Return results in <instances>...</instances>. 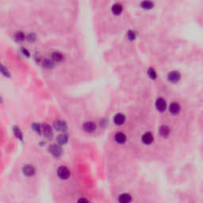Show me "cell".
I'll return each mask as SVG.
<instances>
[{"label": "cell", "mask_w": 203, "mask_h": 203, "mask_svg": "<svg viewBox=\"0 0 203 203\" xmlns=\"http://www.w3.org/2000/svg\"><path fill=\"white\" fill-rule=\"evenodd\" d=\"M57 173L60 179H64V180L68 179L71 175L70 170L67 167H64V166H61V167H59L57 169Z\"/></svg>", "instance_id": "obj_1"}, {"label": "cell", "mask_w": 203, "mask_h": 203, "mask_svg": "<svg viewBox=\"0 0 203 203\" xmlns=\"http://www.w3.org/2000/svg\"><path fill=\"white\" fill-rule=\"evenodd\" d=\"M49 152L56 157H59L62 154V148L58 145H52L49 147Z\"/></svg>", "instance_id": "obj_2"}, {"label": "cell", "mask_w": 203, "mask_h": 203, "mask_svg": "<svg viewBox=\"0 0 203 203\" xmlns=\"http://www.w3.org/2000/svg\"><path fill=\"white\" fill-rule=\"evenodd\" d=\"M54 128L57 130V131L60 132H65L68 129V126L67 124L64 122V121L62 120H56L54 121V124H53Z\"/></svg>", "instance_id": "obj_3"}, {"label": "cell", "mask_w": 203, "mask_h": 203, "mask_svg": "<svg viewBox=\"0 0 203 203\" xmlns=\"http://www.w3.org/2000/svg\"><path fill=\"white\" fill-rule=\"evenodd\" d=\"M35 168L34 166L30 165V164H27L25 165L22 168V173L24 174L26 176H33L35 174Z\"/></svg>", "instance_id": "obj_4"}, {"label": "cell", "mask_w": 203, "mask_h": 203, "mask_svg": "<svg viewBox=\"0 0 203 203\" xmlns=\"http://www.w3.org/2000/svg\"><path fill=\"white\" fill-rule=\"evenodd\" d=\"M42 132H43L44 136L45 137L49 138V139L53 137V129H52L49 125L44 124L42 126Z\"/></svg>", "instance_id": "obj_5"}, {"label": "cell", "mask_w": 203, "mask_h": 203, "mask_svg": "<svg viewBox=\"0 0 203 203\" xmlns=\"http://www.w3.org/2000/svg\"><path fill=\"white\" fill-rule=\"evenodd\" d=\"M167 78H168V80L171 83H177L180 79L181 75L179 72L174 71V72H171L168 74Z\"/></svg>", "instance_id": "obj_6"}, {"label": "cell", "mask_w": 203, "mask_h": 203, "mask_svg": "<svg viewBox=\"0 0 203 203\" xmlns=\"http://www.w3.org/2000/svg\"><path fill=\"white\" fill-rule=\"evenodd\" d=\"M156 107L160 112H164L167 107V103L166 101L162 98H159L156 102Z\"/></svg>", "instance_id": "obj_7"}, {"label": "cell", "mask_w": 203, "mask_h": 203, "mask_svg": "<svg viewBox=\"0 0 203 203\" xmlns=\"http://www.w3.org/2000/svg\"><path fill=\"white\" fill-rule=\"evenodd\" d=\"M125 121V117L122 113H117L113 117V121L117 125H121Z\"/></svg>", "instance_id": "obj_8"}, {"label": "cell", "mask_w": 203, "mask_h": 203, "mask_svg": "<svg viewBox=\"0 0 203 203\" xmlns=\"http://www.w3.org/2000/svg\"><path fill=\"white\" fill-rule=\"evenodd\" d=\"M181 106L179 103L177 102H173L171 103L169 106V110L172 114H178L180 112Z\"/></svg>", "instance_id": "obj_9"}, {"label": "cell", "mask_w": 203, "mask_h": 203, "mask_svg": "<svg viewBox=\"0 0 203 203\" xmlns=\"http://www.w3.org/2000/svg\"><path fill=\"white\" fill-rule=\"evenodd\" d=\"M83 129L87 133H93V132L96 130V125L94 123L88 121V122L84 123V125H83Z\"/></svg>", "instance_id": "obj_10"}, {"label": "cell", "mask_w": 203, "mask_h": 203, "mask_svg": "<svg viewBox=\"0 0 203 203\" xmlns=\"http://www.w3.org/2000/svg\"><path fill=\"white\" fill-rule=\"evenodd\" d=\"M142 141L145 145H150L153 141V135L151 133H145L142 136Z\"/></svg>", "instance_id": "obj_11"}, {"label": "cell", "mask_w": 203, "mask_h": 203, "mask_svg": "<svg viewBox=\"0 0 203 203\" xmlns=\"http://www.w3.org/2000/svg\"><path fill=\"white\" fill-rule=\"evenodd\" d=\"M118 201L120 203H130L132 201V197L129 194H122L119 196Z\"/></svg>", "instance_id": "obj_12"}, {"label": "cell", "mask_w": 203, "mask_h": 203, "mask_svg": "<svg viewBox=\"0 0 203 203\" xmlns=\"http://www.w3.org/2000/svg\"><path fill=\"white\" fill-rule=\"evenodd\" d=\"M115 141L118 144H124L126 141V137L122 133H117L115 135Z\"/></svg>", "instance_id": "obj_13"}, {"label": "cell", "mask_w": 203, "mask_h": 203, "mask_svg": "<svg viewBox=\"0 0 203 203\" xmlns=\"http://www.w3.org/2000/svg\"><path fill=\"white\" fill-rule=\"evenodd\" d=\"M112 11L114 14L118 15L122 12V6L120 3H115L112 6Z\"/></svg>", "instance_id": "obj_14"}, {"label": "cell", "mask_w": 203, "mask_h": 203, "mask_svg": "<svg viewBox=\"0 0 203 203\" xmlns=\"http://www.w3.org/2000/svg\"><path fill=\"white\" fill-rule=\"evenodd\" d=\"M160 133L162 137H166L167 136L169 135L170 133V129L168 126L167 125H163L160 127Z\"/></svg>", "instance_id": "obj_15"}, {"label": "cell", "mask_w": 203, "mask_h": 203, "mask_svg": "<svg viewBox=\"0 0 203 203\" xmlns=\"http://www.w3.org/2000/svg\"><path fill=\"white\" fill-rule=\"evenodd\" d=\"M57 141L60 145H65L67 143V141H68V136L66 135L65 133L60 134L57 137Z\"/></svg>", "instance_id": "obj_16"}, {"label": "cell", "mask_w": 203, "mask_h": 203, "mask_svg": "<svg viewBox=\"0 0 203 203\" xmlns=\"http://www.w3.org/2000/svg\"><path fill=\"white\" fill-rule=\"evenodd\" d=\"M52 58H53V60L57 61V62H60V61H62V60H64V56H63L60 53L56 52V53H53V55H52Z\"/></svg>", "instance_id": "obj_17"}, {"label": "cell", "mask_w": 203, "mask_h": 203, "mask_svg": "<svg viewBox=\"0 0 203 203\" xmlns=\"http://www.w3.org/2000/svg\"><path fill=\"white\" fill-rule=\"evenodd\" d=\"M13 132H14V135L16 136V137L18 138V139L21 140V141H22V139H23L22 133L21 130H20V129H19L18 126H14Z\"/></svg>", "instance_id": "obj_18"}, {"label": "cell", "mask_w": 203, "mask_h": 203, "mask_svg": "<svg viewBox=\"0 0 203 203\" xmlns=\"http://www.w3.org/2000/svg\"><path fill=\"white\" fill-rule=\"evenodd\" d=\"M153 5H154V3L151 2V1H144V2H141V6H142V8L146 10L152 9V8L153 7Z\"/></svg>", "instance_id": "obj_19"}, {"label": "cell", "mask_w": 203, "mask_h": 203, "mask_svg": "<svg viewBox=\"0 0 203 203\" xmlns=\"http://www.w3.org/2000/svg\"><path fill=\"white\" fill-rule=\"evenodd\" d=\"M14 38L18 42H22L23 40L25 39V35L23 32L22 31H18L16 34H14Z\"/></svg>", "instance_id": "obj_20"}, {"label": "cell", "mask_w": 203, "mask_h": 203, "mask_svg": "<svg viewBox=\"0 0 203 203\" xmlns=\"http://www.w3.org/2000/svg\"><path fill=\"white\" fill-rule=\"evenodd\" d=\"M0 72H1V73H2V75H4L5 76H6V77H10V72H8L7 68H5L1 63H0Z\"/></svg>", "instance_id": "obj_21"}, {"label": "cell", "mask_w": 203, "mask_h": 203, "mask_svg": "<svg viewBox=\"0 0 203 203\" xmlns=\"http://www.w3.org/2000/svg\"><path fill=\"white\" fill-rule=\"evenodd\" d=\"M32 128L34 129V130L36 133H38V134H40L41 133H42V125L40 124H38V123H34V124H33L32 125Z\"/></svg>", "instance_id": "obj_22"}, {"label": "cell", "mask_w": 203, "mask_h": 203, "mask_svg": "<svg viewBox=\"0 0 203 203\" xmlns=\"http://www.w3.org/2000/svg\"><path fill=\"white\" fill-rule=\"evenodd\" d=\"M43 65L46 68H52L54 66V64L50 60H45L43 63Z\"/></svg>", "instance_id": "obj_23"}, {"label": "cell", "mask_w": 203, "mask_h": 203, "mask_svg": "<svg viewBox=\"0 0 203 203\" xmlns=\"http://www.w3.org/2000/svg\"><path fill=\"white\" fill-rule=\"evenodd\" d=\"M148 75H149V77L152 79H154L156 78V72L153 68H149V71H148Z\"/></svg>", "instance_id": "obj_24"}, {"label": "cell", "mask_w": 203, "mask_h": 203, "mask_svg": "<svg viewBox=\"0 0 203 203\" xmlns=\"http://www.w3.org/2000/svg\"><path fill=\"white\" fill-rule=\"evenodd\" d=\"M127 36H128V38L130 41H133L136 38V37H137V34H136V32L133 31V30H129L128 34H127Z\"/></svg>", "instance_id": "obj_25"}, {"label": "cell", "mask_w": 203, "mask_h": 203, "mask_svg": "<svg viewBox=\"0 0 203 203\" xmlns=\"http://www.w3.org/2000/svg\"><path fill=\"white\" fill-rule=\"evenodd\" d=\"M36 39H37V37L34 34H30L28 36L26 37V40L30 42H35V41H36Z\"/></svg>", "instance_id": "obj_26"}, {"label": "cell", "mask_w": 203, "mask_h": 203, "mask_svg": "<svg viewBox=\"0 0 203 203\" xmlns=\"http://www.w3.org/2000/svg\"><path fill=\"white\" fill-rule=\"evenodd\" d=\"M77 203H89V201L87 199H85V198H79L78 200Z\"/></svg>", "instance_id": "obj_27"}, {"label": "cell", "mask_w": 203, "mask_h": 203, "mask_svg": "<svg viewBox=\"0 0 203 203\" xmlns=\"http://www.w3.org/2000/svg\"><path fill=\"white\" fill-rule=\"evenodd\" d=\"M22 53H24V55H26V57H30V53H29V52H28V50H27V49H22Z\"/></svg>", "instance_id": "obj_28"}, {"label": "cell", "mask_w": 203, "mask_h": 203, "mask_svg": "<svg viewBox=\"0 0 203 203\" xmlns=\"http://www.w3.org/2000/svg\"><path fill=\"white\" fill-rule=\"evenodd\" d=\"M2 102V98H1V97H0V102Z\"/></svg>", "instance_id": "obj_29"}]
</instances>
